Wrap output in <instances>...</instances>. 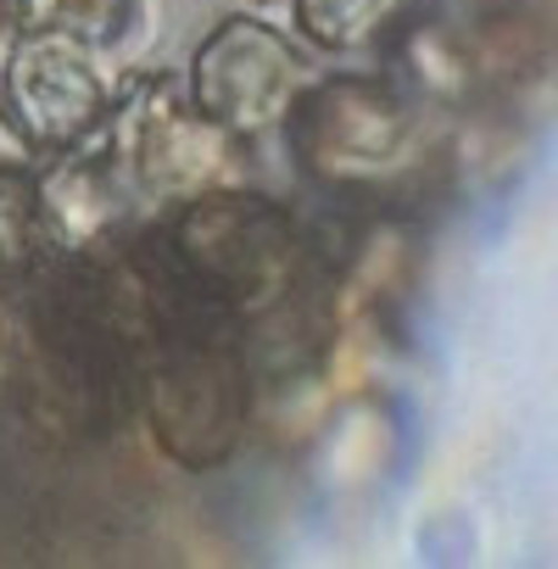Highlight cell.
Returning <instances> with one entry per match:
<instances>
[{
  "label": "cell",
  "mask_w": 558,
  "mask_h": 569,
  "mask_svg": "<svg viewBox=\"0 0 558 569\" xmlns=\"http://www.w3.org/2000/svg\"><path fill=\"white\" fill-rule=\"evenodd\" d=\"M34 190H40V234L51 257H79L134 223V196L118 179L107 146L46 157L34 168Z\"/></svg>",
  "instance_id": "52a82bcc"
},
{
  "label": "cell",
  "mask_w": 558,
  "mask_h": 569,
  "mask_svg": "<svg viewBox=\"0 0 558 569\" xmlns=\"http://www.w3.org/2000/svg\"><path fill=\"white\" fill-rule=\"evenodd\" d=\"M146 18V0H0V40L62 34L90 51L123 46Z\"/></svg>",
  "instance_id": "ba28073f"
},
{
  "label": "cell",
  "mask_w": 558,
  "mask_h": 569,
  "mask_svg": "<svg viewBox=\"0 0 558 569\" xmlns=\"http://www.w3.org/2000/svg\"><path fill=\"white\" fill-rule=\"evenodd\" d=\"M134 413L185 475H218L235 463L257 425V369L246 336L190 297L134 352Z\"/></svg>",
  "instance_id": "3957f363"
},
{
  "label": "cell",
  "mask_w": 558,
  "mask_h": 569,
  "mask_svg": "<svg viewBox=\"0 0 558 569\" xmlns=\"http://www.w3.org/2000/svg\"><path fill=\"white\" fill-rule=\"evenodd\" d=\"M157 240L185 284L246 336V347L257 330L313 308L330 262L325 234L291 201L235 179L157 212Z\"/></svg>",
  "instance_id": "7a4b0ae2"
},
{
  "label": "cell",
  "mask_w": 558,
  "mask_h": 569,
  "mask_svg": "<svg viewBox=\"0 0 558 569\" xmlns=\"http://www.w3.org/2000/svg\"><path fill=\"white\" fill-rule=\"evenodd\" d=\"M179 79L190 107L251 151L279 134L297 90L308 84V57L279 23L257 12H229L196 40Z\"/></svg>",
  "instance_id": "5b68a950"
},
{
  "label": "cell",
  "mask_w": 558,
  "mask_h": 569,
  "mask_svg": "<svg viewBox=\"0 0 558 569\" xmlns=\"http://www.w3.org/2000/svg\"><path fill=\"white\" fill-rule=\"evenodd\" d=\"M118 90L101 79L96 51L62 34H18L0 62V118L34 162L90 151L107 140Z\"/></svg>",
  "instance_id": "8992f818"
},
{
  "label": "cell",
  "mask_w": 558,
  "mask_h": 569,
  "mask_svg": "<svg viewBox=\"0 0 558 569\" xmlns=\"http://www.w3.org/2000/svg\"><path fill=\"white\" fill-rule=\"evenodd\" d=\"M447 123L386 68L308 73L279 140L297 184L336 218H408L447 173Z\"/></svg>",
  "instance_id": "6da1fadb"
},
{
  "label": "cell",
  "mask_w": 558,
  "mask_h": 569,
  "mask_svg": "<svg viewBox=\"0 0 558 569\" xmlns=\"http://www.w3.org/2000/svg\"><path fill=\"white\" fill-rule=\"evenodd\" d=\"M419 0H291V29L308 51L325 57H369Z\"/></svg>",
  "instance_id": "9c48e42d"
},
{
  "label": "cell",
  "mask_w": 558,
  "mask_h": 569,
  "mask_svg": "<svg viewBox=\"0 0 558 569\" xmlns=\"http://www.w3.org/2000/svg\"><path fill=\"white\" fill-rule=\"evenodd\" d=\"M107 157L118 168V179L129 184L134 207H179L223 179H235V162L246 146H235L218 123H207L179 73H140L118 101H112V123H107Z\"/></svg>",
  "instance_id": "277c9868"
}]
</instances>
